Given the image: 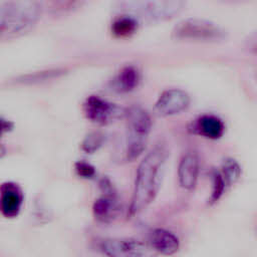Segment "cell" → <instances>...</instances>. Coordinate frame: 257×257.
Segmentation results:
<instances>
[{
	"label": "cell",
	"instance_id": "3",
	"mask_svg": "<svg viewBox=\"0 0 257 257\" xmlns=\"http://www.w3.org/2000/svg\"><path fill=\"white\" fill-rule=\"evenodd\" d=\"M186 0H117L118 13L128 14L142 22L157 23L173 19L185 8Z\"/></svg>",
	"mask_w": 257,
	"mask_h": 257
},
{
	"label": "cell",
	"instance_id": "4",
	"mask_svg": "<svg viewBox=\"0 0 257 257\" xmlns=\"http://www.w3.org/2000/svg\"><path fill=\"white\" fill-rule=\"evenodd\" d=\"M126 140L125 159L134 161L138 159L146 149L149 135L152 130V118L149 112L139 105L125 108Z\"/></svg>",
	"mask_w": 257,
	"mask_h": 257
},
{
	"label": "cell",
	"instance_id": "24",
	"mask_svg": "<svg viewBox=\"0 0 257 257\" xmlns=\"http://www.w3.org/2000/svg\"><path fill=\"white\" fill-rule=\"evenodd\" d=\"M223 1H226V2H230V3H241V2H245V1H248V0H223Z\"/></svg>",
	"mask_w": 257,
	"mask_h": 257
},
{
	"label": "cell",
	"instance_id": "5",
	"mask_svg": "<svg viewBox=\"0 0 257 257\" xmlns=\"http://www.w3.org/2000/svg\"><path fill=\"white\" fill-rule=\"evenodd\" d=\"M172 37L186 42H218L226 38V31L211 20L191 17L174 26Z\"/></svg>",
	"mask_w": 257,
	"mask_h": 257
},
{
	"label": "cell",
	"instance_id": "2",
	"mask_svg": "<svg viewBox=\"0 0 257 257\" xmlns=\"http://www.w3.org/2000/svg\"><path fill=\"white\" fill-rule=\"evenodd\" d=\"M38 0L0 1V41L19 38L31 31L41 17Z\"/></svg>",
	"mask_w": 257,
	"mask_h": 257
},
{
	"label": "cell",
	"instance_id": "9",
	"mask_svg": "<svg viewBox=\"0 0 257 257\" xmlns=\"http://www.w3.org/2000/svg\"><path fill=\"white\" fill-rule=\"evenodd\" d=\"M191 102L190 95L183 89L170 88L164 90L158 97L154 111L158 116L167 117L185 111Z\"/></svg>",
	"mask_w": 257,
	"mask_h": 257
},
{
	"label": "cell",
	"instance_id": "22",
	"mask_svg": "<svg viewBox=\"0 0 257 257\" xmlns=\"http://www.w3.org/2000/svg\"><path fill=\"white\" fill-rule=\"evenodd\" d=\"M13 128V122L4 118L0 117V137H2L4 134L10 132Z\"/></svg>",
	"mask_w": 257,
	"mask_h": 257
},
{
	"label": "cell",
	"instance_id": "21",
	"mask_svg": "<svg viewBox=\"0 0 257 257\" xmlns=\"http://www.w3.org/2000/svg\"><path fill=\"white\" fill-rule=\"evenodd\" d=\"M74 169H75L77 176H79L80 178H83V179H92L96 175L95 168L92 165H90L89 163L84 162V161L76 162L74 165Z\"/></svg>",
	"mask_w": 257,
	"mask_h": 257
},
{
	"label": "cell",
	"instance_id": "11",
	"mask_svg": "<svg viewBox=\"0 0 257 257\" xmlns=\"http://www.w3.org/2000/svg\"><path fill=\"white\" fill-rule=\"evenodd\" d=\"M23 205V193L20 187L12 182L0 187V211L7 218L16 217Z\"/></svg>",
	"mask_w": 257,
	"mask_h": 257
},
{
	"label": "cell",
	"instance_id": "16",
	"mask_svg": "<svg viewBox=\"0 0 257 257\" xmlns=\"http://www.w3.org/2000/svg\"><path fill=\"white\" fill-rule=\"evenodd\" d=\"M67 73V70L62 67L57 68H49L34 72H29L26 74H22L18 77H16L13 80V83L15 84H21V85H31V84H38L42 82L51 81L53 79H57L62 77Z\"/></svg>",
	"mask_w": 257,
	"mask_h": 257
},
{
	"label": "cell",
	"instance_id": "1",
	"mask_svg": "<svg viewBox=\"0 0 257 257\" xmlns=\"http://www.w3.org/2000/svg\"><path fill=\"white\" fill-rule=\"evenodd\" d=\"M169 150L163 143L157 144L141 161L135 179V186L128 216L134 218L144 212L156 199L165 173Z\"/></svg>",
	"mask_w": 257,
	"mask_h": 257
},
{
	"label": "cell",
	"instance_id": "13",
	"mask_svg": "<svg viewBox=\"0 0 257 257\" xmlns=\"http://www.w3.org/2000/svg\"><path fill=\"white\" fill-rule=\"evenodd\" d=\"M149 242L152 249L163 255H173L180 248L179 238L164 228H155L150 232Z\"/></svg>",
	"mask_w": 257,
	"mask_h": 257
},
{
	"label": "cell",
	"instance_id": "14",
	"mask_svg": "<svg viewBox=\"0 0 257 257\" xmlns=\"http://www.w3.org/2000/svg\"><path fill=\"white\" fill-rule=\"evenodd\" d=\"M193 128L195 133L206 139L219 140L225 133V123L217 115L203 114L196 119Z\"/></svg>",
	"mask_w": 257,
	"mask_h": 257
},
{
	"label": "cell",
	"instance_id": "17",
	"mask_svg": "<svg viewBox=\"0 0 257 257\" xmlns=\"http://www.w3.org/2000/svg\"><path fill=\"white\" fill-rule=\"evenodd\" d=\"M42 10L51 15H66L83 6L86 0H38Z\"/></svg>",
	"mask_w": 257,
	"mask_h": 257
},
{
	"label": "cell",
	"instance_id": "19",
	"mask_svg": "<svg viewBox=\"0 0 257 257\" xmlns=\"http://www.w3.org/2000/svg\"><path fill=\"white\" fill-rule=\"evenodd\" d=\"M211 178H212V192L209 198V204L214 205L221 199L227 186L220 171L212 170Z\"/></svg>",
	"mask_w": 257,
	"mask_h": 257
},
{
	"label": "cell",
	"instance_id": "18",
	"mask_svg": "<svg viewBox=\"0 0 257 257\" xmlns=\"http://www.w3.org/2000/svg\"><path fill=\"white\" fill-rule=\"evenodd\" d=\"M220 173L226 183V186L231 187L241 177V166L235 159L226 158L221 165Z\"/></svg>",
	"mask_w": 257,
	"mask_h": 257
},
{
	"label": "cell",
	"instance_id": "8",
	"mask_svg": "<svg viewBox=\"0 0 257 257\" xmlns=\"http://www.w3.org/2000/svg\"><path fill=\"white\" fill-rule=\"evenodd\" d=\"M99 188L102 195L94 201L92 213L97 221L110 223L116 218L120 209L117 195L113 185L107 178H102L99 181Z\"/></svg>",
	"mask_w": 257,
	"mask_h": 257
},
{
	"label": "cell",
	"instance_id": "6",
	"mask_svg": "<svg viewBox=\"0 0 257 257\" xmlns=\"http://www.w3.org/2000/svg\"><path fill=\"white\" fill-rule=\"evenodd\" d=\"M85 117L93 123L105 125L124 117L125 108L102 98L99 95H89L82 104Z\"/></svg>",
	"mask_w": 257,
	"mask_h": 257
},
{
	"label": "cell",
	"instance_id": "23",
	"mask_svg": "<svg viewBox=\"0 0 257 257\" xmlns=\"http://www.w3.org/2000/svg\"><path fill=\"white\" fill-rule=\"evenodd\" d=\"M5 154H6V149H5V147L0 144V159L3 158Z\"/></svg>",
	"mask_w": 257,
	"mask_h": 257
},
{
	"label": "cell",
	"instance_id": "20",
	"mask_svg": "<svg viewBox=\"0 0 257 257\" xmlns=\"http://www.w3.org/2000/svg\"><path fill=\"white\" fill-rule=\"evenodd\" d=\"M104 143V136L99 132L88 134L81 143V149L87 154H93L98 151Z\"/></svg>",
	"mask_w": 257,
	"mask_h": 257
},
{
	"label": "cell",
	"instance_id": "15",
	"mask_svg": "<svg viewBox=\"0 0 257 257\" xmlns=\"http://www.w3.org/2000/svg\"><path fill=\"white\" fill-rule=\"evenodd\" d=\"M141 22L134 16L124 13H118L110 23L111 34L118 39H125L134 36L139 28Z\"/></svg>",
	"mask_w": 257,
	"mask_h": 257
},
{
	"label": "cell",
	"instance_id": "12",
	"mask_svg": "<svg viewBox=\"0 0 257 257\" xmlns=\"http://www.w3.org/2000/svg\"><path fill=\"white\" fill-rule=\"evenodd\" d=\"M142 80L140 69L133 64L123 66L110 80V89L116 93L125 94L137 89Z\"/></svg>",
	"mask_w": 257,
	"mask_h": 257
},
{
	"label": "cell",
	"instance_id": "7",
	"mask_svg": "<svg viewBox=\"0 0 257 257\" xmlns=\"http://www.w3.org/2000/svg\"><path fill=\"white\" fill-rule=\"evenodd\" d=\"M97 250L110 257H142L150 255V248L134 238H105L96 244Z\"/></svg>",
	"mask_w": 257,
	"mask_h": 257
},
{
	"label": "cell",
	"instance_id": "10",
	"mask_svg": "<svg viewBox=\"0 0 257 257\" xmlns=\"http://www.w3.org/2000/svg\"><path fill=\"white\" fill-rule=\"evenodd\" d=\"M200 172L199 156L196 152L190 151L184 154L178 166V180L180 186L192 191L195 189Z\"/></svg>",
	"mask_w": 257,
	"mask_h": 257
}]
</instances>
